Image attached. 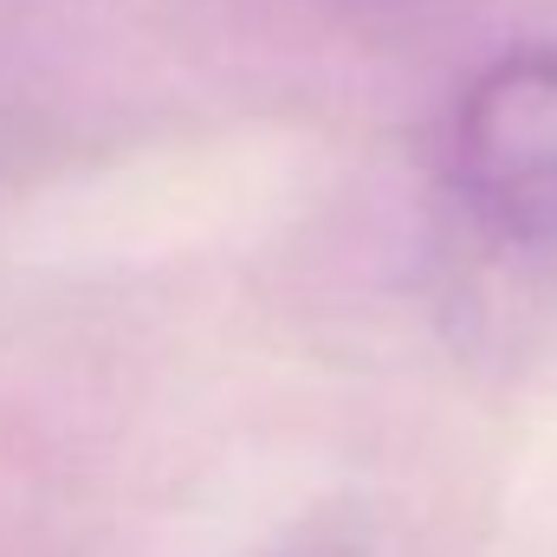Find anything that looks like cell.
Returning a JSON list of instances; mask_svg holds the SVG:
<instances>
[{"mask_svg":"<svg viewBox=\"0 0 557 557\" xmlns=\"http://www.w3.org/2000/svg\"><path fill=\"white\" fill-rule=\"evenodd\" d=\"M447 169L486 234L557 247V46H519L460 91Z\"/></svg>","mask_w":557,"mask_h":557,"instance_id":"6da1fadb","label":"cell"}]
</instances>
